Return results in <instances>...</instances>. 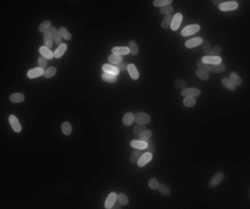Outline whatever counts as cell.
Instances as JSON below:
<instances>
[{"mask_svg":"<svg viewBox=\"0 0 250 209\" xmlns=\"http://www.w3.org/2000/svg\"><path fill=\"white\" fill-rule=\"evenodd\" d=\"M181 95H184V98H196L201 95V91L196 88H185L181 90Z\"/></svg>","mask_w":250,"mask_h":209,"instance_id":"6da1fadb","label":"cell"},{"mask_svg":"<svg viewBox=\"0 0 250 209\" xmlns=\"http://www.w3.org/2000/svg\"><path fill=\"white\" fill-rule=\"evenodd\" d=\"M238 6H239V4L236 1H222L219 5V9L221 11H231V10L238 9Z\"/></svg>","mask_w":250,"mask_h":209,"instance_id":"7a4b0ae2","label":"cell"},{"mask_svg":"<svg viewBox=\"0 0 250 209\" xmlns=\"http://www.w3.org/2000/svg\"><path fill=\"white\" fill-rule=\"evenodd\" d=\"M199 29H200V25H198V24H191V25H188V26H185V28L181 30V35H182V36L194 35L196 31H199Z\"/></svg>","mask_w":250,"mask_h":209,"instance_id":"3957f363","label":"cell"},{"mask_svg":"<svg viewBox=\"0 0 250 209\" xmlns=\"http://www.w3.org/2000/svg\"><path fill=\"white\" fill-rule=\"evenodd\" d=\"M134 121L135 123H138V124H148L149 121H150V116L146 114V113H142V111H140V113H136L135 115H134Z\"/></svg>","mask_w":250,"mask_h":209,"instance_id":"277c9868","label":"cell"},{"mask_svg":"<svg viewBox=\"0 0 250 209\" xmlns=\"http://www.w3.org/2000/svg\"><path fill=\"white\" fill-rule=\"evenodd\" d=\"M49 33H50V35H51V38H52V40H54V44H55V45H61L62 38H61L59 30H58L55 26H51L50 30H49Z\"/></svg>","mask_w":250,"mask_h":209,"instance_id":"5b68a950","label":"cell"},{"mask_svg":"<svg viewBox=\"0 0 250 209\" xmlns=\"http://www.w3.org/2000/svg\"><path fill=\"white\" fill-rule=\"evenodd\" d=\"M181 20H182V14H181V13H176V14L172 16V20H171L170 28H171L172 30L179 29V26H180V24H181Z\"/></svg>","mask_w":250,"mask_h":209,"instance_id":"8992f818","label":"cell"},{"mask_svg":"<svg viewBox=\"0 0 250 209\" xmlns=\"http://www.w3.org/2000/svg\"><path fill=\"white\" fill-rule=\"evenodd\" d=\"M9 123H10V125H11V128L15 133L21 131V125H20V123H19V120L15 115H9Z\"/></svg>","mask_w":250,"mask_h":209,"instance_id":"52a82bcc","label":"cell"},{"mask_svg":"<svg viewBox=\"0 0 250 209\" xmlns=\"http://www.w3.org/2000/svg\"><path fill=\"white\" fill-rule=\"evenodd\" d=\"M151 159H152V153L146 151L145 154H141V156L139 158V160H138L136 164H138L139 166H144V165H146Z\"/></svg>","mask_w":250,"mask_h":209,"instance_id":"ba28073f","label":"cell"},{"mask_svg":"<svg viewBox=\"0 0 250 209\" xmlns=\"http://www.w3.org/2000/svg\"><path fill=\"white\" fill-rule=\"evenodd\" d=\"M201 61L208 64V65H215V64L221 63V58L220 56H212V55L211 56H204L201 59Z\"/></svg>","mask_w":250,"mask_h":209,"instance_id":"9c48e42d","label":"cell"},{"mask_svg":"<svg viewBox=\"0 0 250 209\" xmlns=\"http://www.w3.org/2000/svg\"><path fill=\"white\" fill-rule=\"evenodd\" d=\"M222 179H224V173H221V171L216 173V174L212 176V179L210 180V183H209V186H211V188L216 186L218 184H220V183L222 181Z\"/></svg>","mask_w":250,"mask_h":209,"instance_id":"30bf717a","label":"cell"},{"mask_svg":"<svg viewBox=\"0 0 250 209\" xmlns=\"http://www.w3.org/2000/svg\"><path fill=\"white\" fill-rule=\"evenodd\" d=\"M111 51H112V54H115V55H120V56H122V55H128V54L130 53V50H129L128 46H114V48L111 49Z\"/></svg>","mask_w":250,"mask_h":209,"instance_id":"8fae6325","label":"cell"},{"mask_svg":"<svg viewBox=\"0 0 250 209\" xmlns=\"http://www.w3.org/2000/svg\"><path fill=\"white\" fill-rule=\"evenodd\" d=\"M130 145H131L134 149H140V150H142V149H146V148H148V141H144V140H140V139H138V140H131V141H130Z\"/></svg>","mask_w":250,"mask_h":209,"instance_id":"7c38bea8","label":"cell"},{"mask_svg":"<svg viewBox=\"0 0 250 209\" xmlns=\"http://www.w3.org/2000/svg\"><path fill=\"white\" fill-rule=\"evenodd\" d=\"M44 69H41V68H34V69H31V70H29L28 71V76L30 78V79H34V78H38V76H41V75H44Z\"/></svg>","mask_w":250,"mask_h":209,"instance_id":"4fadbf2b","label":"cell"},{"mask_svg":"<svg viewBox=\"0 0 250 209\" xmlns=\"http://www.w3.org/2000/svg\"><path fill=\"white\" fill-rule=\"evenodd\" d=\"M126 70H128V73H129V75H130L131 79H134V80L139 79V73H138V69H136V66L134 64H129Z\"/></svg>","mask_w":250,"mask_h":209,"instance_id":"5bb4252c","label":"cell"},{"mask_svg":"<svg viewBox=\"0 0 250 209\" xmlns=\"http://www.w3.org/2000/svg\"><path fill=\"white\" fill-rule=\"evenodd\" d=\"M39 51H40L41 56H44V58L48 59V60H50V59L54 58V53H52L49 48H46V46H41V48L39 49Z\"/></svg>","mask_w":250,"mask_h":209,"instance_id":"9a60e30c","label":"cell"},{"mask_svg":"<svg viewBox=\"0 0 250 209\" xmlns=\"http://www.w3.org/2000/svg\"><path fill=\"white\" fill-rule=\"evenodd\" d=\"M102 70L104 73H109V74H112V75H118L119 74V70L115 65H111V64H104L102 65Z\"/></svg>","mask_w":250,"mask_h":209,"instance_id":"2e32d148","label":"cell"},{"mask_svg":"<svg viewBox=\"0 0 250 209\" xmlns=\"http://www.w3.org/2000/svg\"><path fill=\"white\" fill-rule=\"evenodd\" d=\"M116 201V194L115 193H110L109 195H108V198H106V200H105V208L106 209H110V208H112V205H114V203Z\"/></svg>","mask_w":250,"mask_h":209,"instance_id":"e0dca14e","label":"cell"},{"mask_svg":"<svg viewBox=\"0 0 250 209\" xmlns=\"http://www.w3.org/2000/svg\"><path fill=\"white\" fill-rule=\"evenodd\" d=\"M202 39L201 38H195V39H190V40H188L186 43H185V46L186 48H195V46H198V45H200V44H202Z\"/></svg>","mask_w":250,"mask_h":209,"instance_id":"ac0fdd59","label":"cell"},{"mask_svg":"<svg viewBox=\"0 0 250 209\" xmlns=\"http://www.w3.org/2000/svg\"><path fill=\"white\" fill-rule=\"evenodd\" d=\"M51 26H52V25H51V21H50V20H44V21L39 25V31L42 33V34H45L46 31L50 30Z\"/></svg>","mask_w":250,"mask_h":209,"instance_id":"d6986e66","label":"cell"},{"mask_svg":"<svg viewBox=\"0 0 250 209\" xmlns=\"http://www.w3.org/2000/svg\"><path fill=\"white\" fill-rule=\"evenodd\" d=\"M134 123V114L132 113H125V115L122 116V124L125 126H129Z\"/></svg>","mask_w":250,"mask_h":209,"instance_id":"ffe728a7","label":"cell"},{"mask_svg":"<svg viewBox=\"0 0 250 209\" xmlns=\"http://www.w3.org/2000/svg\"><path fill=\"white\" fill-rule=\"evenodd\" d=\"M24 99H25V95L21 94V93H14V94L10 95L11 103H21V101H24Z\"/></svg>","mask_w":250,"mask_h":209,"instance_id":"44dd1931","label":"cell"},{"mask_svg":"<svg viewBox=\"0 0 250 209\" xmlns=\"http://www.w3.org/2000/svg\"><path fill=\"white\" fill-rule=\"evenodd\" d=\"M141 154H142V153H141V150H140V149H135V150H134V151L130 154L129 161H130V163H132V164H134V163H138V160H139V158L141 156Z\"/></svg>","mask_w":250,"mask_h":209,"instance_id":"7402d4cb","label":"cell"},{"mask_svg":"<svg viewBox=\"0 0 250 209\" xmlns=\"http://www.w3.org/2000/svg\"><path fill=\"white\" fill-rule=\"evenodd\" d=\"M229 79L232 81V84L235 85V86H239V85H241L242 84V80H241V78L236 74V73H230V75H229Z\"/></svg>","mask_w":250,"mask_h":209,"instance_id":"603a6c76","label":"cell"},{"mask_svg":"<svg viewBox=\"0 0 250 209\" xmlns=\"http://www.w3.org/2000/svg\"><path fill=\"white\" fill-rule=\"evenodd\" d=\"M101 79H102L104 81H106V83H110V84H112V83H115V81H116L118 76H116V75H112V74H109V73H104V74L101 75Z\"/></svg>","mask_w":250,"mask_h":209,"instance_id":"cb8c5ba5","label":"cell"},{"mask_svg":"<svg viewBox=\"0 0 250 209\" xmlns=\"http://www.w3.org/2000/svg\"><path fill=\"white\" fill-rule=\"evenodd\" d=\"M129 50H130V54L131 55H136L139 53V48H138V44L135 40H130L129 41V45H128Z\"/></svg>","mask_w":250,"mask_h":209,"instance_id":"d4e9b609","label":"cell"},{"mask_svg":"<svg viewBox=\"0 0 250 209\" xmlns=\"http://www.w3.org/2000/svg\"><path fill=\"white\" fill-rule=\"evenodd\" d=\"M66 49H68V46L65 45V44H61V45H59L58 48H56V50H55V53H54V58H60L61 55H64V53L66 51Z\"/></svg>","mask_w":250,"mask_h":209,"instance_id":"484cf974","label":"cell"},{"mask_svg":"<svg viewBox=\"0 0 250 209\" xmlns=\"http://www.w3.org/2000/svg\"><path fill=\"white\" fill-rule=\"evenodd\" d=\"M44 44H45V46L46 48H51L52 46V44H54V40H52V38H51V35H50V33L49 31H46L45 34H44Z\"/></svg>","mask_w":250,"mask_h":209,"instance_id":"4316f807","label":"cell"},{"mask_svg":"<svg viewBox=\"0 0 250 209\" xmlns=\"http://www.w3.org/2000/svg\"><path fill=\"white\" fill-rule=\"evenodd\" d=\"M221 83H222V85H224V86H225L228 90H230V91H234V90H235V88H236V86L232 84V81H231L229 78H224V79L221 80Z\"/></svg>","mask_w":250,"mask_h":209,"instance_id":"83f0119b","label":"cell"},{"mask_svg":"<svg viewBox=\"0 0 250 209\" xmlns=\"http://www.w3.org/2000/svg\"><path fill=\"white\" fill-rule=\"evenodd\" d=\"M171 0H154V6H156V8H164V6H169V5H171Z\"/></svg>","mask_w":250,"mask_h":209,"instance_id":"f1b7e54d","label":"cell"},{"mask_svg":"<svg viewBox=\"0 0 250 209\" xmlns=\"http://www.w3.org/2000/svg\"><path fill=\"white\" fill-rule=\"evenodd\" d=\"M151 135H152L151 130L145 129L144 131H141V133L139 134V139H140V140H144V141H148L149 139H151Z\"/></svg>","mask_w":250,"mask_h":209,"instance_id":"f546056e","label":"cell"},{"mask_svg":"<svg viewBox=\"0 0 250 209\" xmlns=\"http://www.w3.org/2000/svg\"><path fill=\"white\" fill-rule=\"evenodd\" d=\"M121 61H122V56H120V55L112 54V55L109 56V63H110L111 65H118V64L121 63Z\"/></svg>","mask_w":250,"mask_h":209,"instance_id":"4dcf8cb0","label":"cell"},{"mask_svg":"<svg viewBox=\"0 0 250 209\" xmlns=\"http://www.w3.org/2000/svg\"><path fill=\"white\" fill-rule=\"evenodd\" d=\"M202 48H204L205 56H211V55H212V49H211V46H210V44H209L208 40L202 41Z\"/></svg>","mask_w":250,"mask_h":209,"instance_id":"1f68e13d","label":"cell"},{"mask_svg":"<svg viewBox=\"0 0 250 209\" xmlns=\"http://www.w3.org/2000/svg\"><path fill=\"white\" fill-rule=\"evenodd\" d=\"M196 66H198V69H200V70H204V71H206L208 74L211 71V66H210V65H208V64H205V63H202L201 60H199V61L196 63Z\"/></svg>","mask_w":250,"mask_h":209,"instance_id":"d6a6232c","label":"cell"},{"mask_svg":"<svg viewBox=\"0 0 250 209\" xmlns=\"http://www.w3.org/2000/svg\"><path fill=\"white\" fill-rule=\"evenodd\" d=\"M55 74H56V68H55V66H49V68L45 69L42 76H45V78H51V76H54Z\"/></svg>","mask_w":250,"mask_h":209,"instance_id":"836d02e7","label":"cell"},{"mask_svg":"<svg viewBox=\"0 0 250 209\" xmlns=\"http://www.w3.org/2000/svg\"><path fill=\"white\" fill-rule=\"evenodd\" d=\"M61 131L64 133V135H70L71 134V125L68 121H64L61 124Z\"/></svg>","mask_w":250,"mask_h":209,"instance_id":"e575fe53","label":"cell"},{"mask_svg":"<svg viewBox=\"0 0 250 209\" xmlns=\"http://www.w3.org/2000/svg\"><path fill=\"white\" fill-rule=\"evenodd\" d=\"M172 14H169V15H165V18H164V20H162V23H161V28H168V26H170V24H171V20H172Z\"/></svg>","mask_w":250,"mask_h":209,"instance_id":"d590c367","label":"cell"},{"mask_svg":"<svg viewBox=\"0 0 250 209\" xmlns=\"http://www.w3.org/2000/svg\"><path fill=\"white\" fill-rule=\"evenodd\" d=\"M211 66V71L214 73H221L225 70V64L222 63H219V64H215V65H210Z\"/></svg>","mask_w":250,"mask_h":209,"instance_id":"8d00e7d4","label":"cell"},{"mask_svg":"<svg viewBox=\"0 0 250 209\" xmlns=\"http://www.w3.org/2000/svg\"><path fill=\"white\" fill-rule=\"evenodd\" d=\"M116 200H118V201H119V203H120L122 206H124V205H126V204H128V201H129V200H128V196H126L124 193L116 194Z\"/></svg>","mask_w":250,"mask_h":209,"instance_id":"74e56055","label":"cell"},{"mask_svg":"<svg viewBox=\"0 0 250 209\" xmlns=\"http://www.w3.org/2000/svg\"><path fill=\"white\" fill-rule=\"evenodd\" d=\"M158 189H159V191H160L162 195H165V196L170 195V189H169L168 185H165V184H159Z\"/></svg>","mask_w":250,"mask_h":209,"instance_id":"f35d334b","label":"cell"},{"mask_svg":"<svg viewBox=\"0 0 250 209\" xmlns=\"http://www.w3.org/2000/svg\"><path fill=\"white\" fill-rule=\"evenodd\" d=\"M59 33H60V35H61L62 39H65V40H70V39H71L70 33H69L65 28H60V29H59Z\"/></svg>","mask_w":250,"mask_h":209,"instance_id":"ab89813d","label":"cell"},{"mask_svg":"<svg viewBox=\"0 0 250 209\" xmlns=\"http://www.w3.org/2000/svg\"><path fill=\"white\" fill-rule=\"evenodd\" d=\"M195 103H196L195 98H184V101H182V104H184L185 106H188V108H191V106H194V105H195Z\"/></svg>","mask_w":250,"mask_h":209,"instance_id":"60d3db41","label":"cell"},{"mask_svg":"<svg viewBox=\"0 0 250 209\" xmlns=\"http://www.w3.org/2000/svg\"><path fill=\"white\" fill-rule=\"evenodd\" d=\"M196 75H198V78H200L201 80H209V74H208L206 71H204V70L198 69V70H196Z\"/></svg>","mask_w":250,"mask_h":209,"instance_id":"b9f144b4","label":"cell"},{"mask_svg":"<svg viewBox=\"0 0 250 209\" xmlns=\"http://www.w3.org/2000/svg\"><path fill=\"white\" fill-rule=\"evenodd\" d=\"M174 85H175V88L181 89V90H184V89L186 88V83H185L184 80H181V79H176V80L174 81Z\"/></svg>","mask_w":250,"mask_h":209,"instance_id":"7bdbcfd3","label":"cell"},{"mask_svg":"<svg viewBox=\"0 0 250 209\" xmlns=\"http://www.w3.org/2000/svg\"><path fill=\"white\" fill-rule=\"evenodd\" d=\"M38 65H39V68H41V69H46V65H48V59H45L44 56H40L39 59H38Z\"/></svg>","mask_w":250,"mask_h":209,"instance_id":"ee69618b","label":"cell"},{"mask_svg":"<svg viewBox=\"0 0 250 209\" xmlns=\"http://www.w3.org/2000/svg\"><path fill=\"white\" fill-rule=\"evenodd\" d=\"M172 11H174V9H172V6H171V5H169V6H164V8H161V9H160V13H161L162 15H169V14H172Z\"/></svg>","mask_w":250,"mask_h":209,"instance_id":"f6af8a7d","label":"cell"},{"mask_svg":"<svg viewBox=\"0 0 250 209\" xmlns=\"http://www.w3.org/2000/svg\"><path fill=\"white\" fill-rule=\"evenodd\" d=\"M145 130V125L144 124H138V125H135L134 126V133L136 134V135H139L141 131H144Z\"/></svg>","mask_w":250,"mask_h":209,"instance_id":"bcb514c9","label":"cell"},{"mask_svg":"<svg viewBox=\"0 0 250 209\" xmlns=\"http://www.w3.org/2000/svg\"><path fill=\"white\" fill-rule=\"evenodd\" d=\"M149 186L151 188V189H158V186H159V181L155 179V178H151L150 180H149Z\"/></svg>","mask_w":250,"mask_h":209,"instance_id":"7dc6e473","label":"cell"},{"mask_svg":"<svg viewBox=\"0 0 250 209\" xmlns=\"http://www.w3.org/2000/svg\"><path fill=\"white\" fill-rule=\"evenodd\" d=\"M146 149H148L149 153H154V151H155V146H154V143H152L151 139L148 140V148H146Z\"/></svg>","mask_w":250,"mask_h":209,"instance_id":"c3c4849f","label":"cell"},{"mask_svg":"<svg viewBox=\"0 0 250 209\" xmlns=\"http://www.w3.org/2000/svg\"><path fill=\"white\" fill-rule=\"evenodd\" d=\"M115 66L118 68V70H119V71H125V70L128 69V65H126V64H125L124 61L119 63V64H118V65H115Z\"/></svg>","mask_w":250,"mask_h":209,"instance_id":"681fc988","label":"cell"},{"mask_svg":"<svg viewBox=\"0 0 250 209\" xmlns=\"http://www.w3.org/2000/svg\"><path fill=\"white\" fill-rule=\"evenodd\" d=\"M221 53V46L220 45H216L214 49H212V56H219Z\"/></svg>","mask_w":250,"mask_h":209,"instance_id":"f907efd6","label":"cell"},{"mask_svg":"<svg viewBox=\"0 0 250 209\" xmlns=\"http://www.w3.org/2000/svg\"><path fill=\"white\" fill-rule=\"evenodd\" d=\"M112 208H116V209H120V208H122V205H121V204H120V203H119V201H118V200H116V201H115V203H114V205H112Z\"/></svg>","mask_w":250,"mask_h":209,"instance_id":"816d5d0a","label":"cell"},{"mask_svg":"<svg viewBox=\"0 0 250 209\" xmlns=\"http://www.w3.org/2000/svg\"><path fill=\"white\" fill-rule=\"evenodd\" d=\"M212 3H214V5H220V4L222 3V1H220V0H214Z\"/></svg>","mask_w":250,"mask_h":209,"instance_id":"f5cc1de1","label":"cell"}]
</instances>
